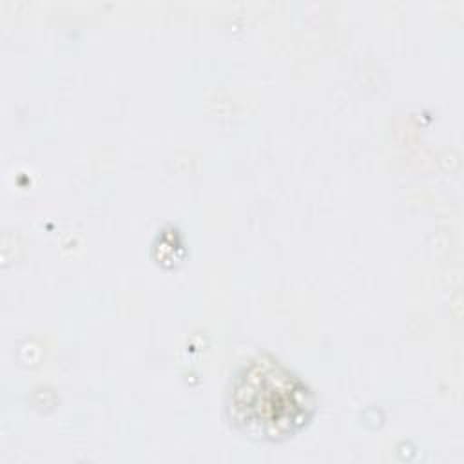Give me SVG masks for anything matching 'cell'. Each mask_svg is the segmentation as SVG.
I'll return each instance as SVG.
<instances>
[{
    "mask_svg": "<svg viewBox=\"0 0 464 464\" xmlns=\"http://www.w3.org/2000/svg\"><path fill=\"white\" fill-rule=\"evenodd\" d=\"M254 368L234 393L236 420L261 439L286 437L308 417L306 390L274 364Z\"/></svg>",
    "mask_w": 464,
    "mask_h": 464,
    "instance_id": "obj_1",
    "label": "cell"
}]
</instances>
